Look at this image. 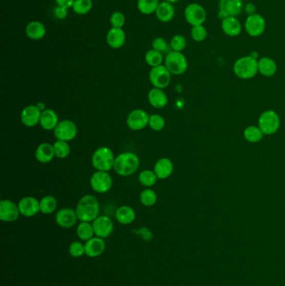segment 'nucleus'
<instances>
[{
    "mask_svg": "<svg viewBox=\"0 0 285 286\" xmlns=\"http://www.w3.org/2000/svg\"><path fill=\"white\" fill-rule=\"evenodd\" d=\"M54 16L58 20H65L67 14H68V12H67V9H66V8L62 7V6H57L54 9Z\"/></svg>",
    "mask_w": 285,
    "mask_h": 286,
    "instance_id": "obj_46",
    "label": "nucleus"
},
{
    "mask_svg": "<svg viewBox=\"0 0 285 286\" xmlns=\"http://www.w3.org/2000/svg\"><path fill=\"white\" fill-rule=\"evenodd\" d=\"M148 102L154 108L161 109L168 103V96L162 89L153 88L148 93Z\"/></svg>",
    "mask_w": 285,
    "mask_h": 286,
    "instance_id": "obj_25",
    "label": "nucleus"
},
{
    "mask_svg": "<svg viewBox=\"0 0 285 286\" xmlns=\"http://www.w3.org/2000/svg\"><path fill=\"white\" fill-rule=\"evenodd\" d=\"M165 65L171 74L181 75L187 71L188 68V60L181 52L169 51L164 60Z\"/></svg>",
    "mask_w": 285,
    "mask_h": 286,
    "instance_id": "obj_6",
    "label": "nucleus"
},
{
    "mask_svg": "<svg viewBox=\"0 0 285 286\" xmlns=\"http://www.w3.org/2000/svg\"><path fill=\"white\" fill-rule=\"evenodd\" d=\"M69 253L74 258H79L86 255L85 244L79 241H74L69 246Z\"/></svg>",
    "mask_w": 285,
    "mask_h": 286,
    "instance_id": "obj_42",
    "label": "nucleus"
},
{
    "mask_svg": "<svg viewBox=\"0 0 285 286\" xmlns=\"http://www.w3.org/2000/svg\"><path fill=\"white\" fill-rule=\"evenodd\" d=\"M77 132V126L70 120H63L59 122L54 130V137L57 140L67 142L75 139Z\"/></svg>",
    "mask_w": 285,
    "mask_h": 286,
    "instance_id": "obj_11",
    "label": "nucleus"
},
{
    "mask_svg": "<svg viewBox=\"0 0 285 286\" xmlns=\"http://www.w3.org/2000/svg\"><path fill=\"white\" fill-rule=\"evenodd\" d=\"M175 8L171 3L163 2L160 3L156 9V16L159 21L162 23H168L172 21L175 16Z\"/></svg>",
    "mask_w": 285,
    "mask_h": 286,
    "instance_id": "obj_27",
    "label": "nucleus"
},
{
    "mask_svg": "<svg viewBox=\"0 0 285 286\" xmlns=\"http://www.w3.org/2000/svg\"><path fill=\"white\" fill-rule=\"evenodd\" d=\"M140 203L146 207L154 206L157 201L156 192L151 188L143 190L140 194Z\"/></svg>",
    "mask_w": 285,
    "mask_h": 286,
    "instance_id": "obj_35",
    "label": "nucleus"
},
{
    "mask_svg": "<svg viewBox=\"0 0 285 286\" xmlns=\"http://www.w3.org/2000/svg\"><path fill=\"white\" fill-rule=\"evenodd\" d=\"M53 146H54V154H55L56 158H59V159H64V158H66L70 155V147L68 142L57 140Z\"/></svg>",
    "mask_w": 285,
    "mask_h": 286,
    "instance_id": "obj_37",
    "label": "nucleus"
},
{
    "mask_svg": "<svg viewBox=\"0 0 285 286\" xmlns=\"http://www.w3.org/2000/svg\"><path fill=\"white\" fill-rule=\"evenodd\" d=\"M281 120L278 113L274 110H264L258 120V126L264 136L274 135L279 130Z\"/></svg>",
    "mask_w": 285,
    "mask_h": 286,
    "instance_id": "obj_5",
    "label": "nucleus"
},
{
    "mask_svg": "<svg viewBox=\"0 0 285 286\" xmlns=\"http://www.w3.org/2000/svg\"><path fill=\"white\" fill-rule=\"evenodd\" d=\"M152 48H153V50H156V51L164 53L168 50V45L164 39L158 37V38L155 39L152 42Z\"/></svg>",
    "mask_w": 285,
    "mask_h": 286,
    "instance_id": "obj_44",
    "label": "nucleus"
},
{
    "mask_svg": "<svg viewBox=\"0 0 285 286\" xmlns=\"http://www.w3.org/2000/svg\"><path fill=\"white\" fill-rule=\"evenodd\" d=\"M172 79V74L165 66L152 67L150 70L149 80L154 88L165 89L169 86Z\"/></svg>",
    "mask_w": 285,
    "mask_h": 286,
    "instance_id": "obj_10",
    "label": "nucleus"
},
{
    "mask_svg": "<svg viewBox=\"0 0 285 286\" xmlns=\"http://www.w3.org/2000/svg\"><path fill=\"white\" fill-rule=\"evenodd\" d=\"M126 33L120 28H111L107 34V42L110 47L118 50L126 43Z\"/></svg>",
    "mask_w": 285,
    "mask_h": 286,
    "instance_id": "obj_21",
    "label": "nucleus"
},
{
    "mask_svg": "<svg viewBox=\"0 0 285 286\" xmlns=\"http://www.w3.org/2000/svg\"><path fill=\"white\" fill-rule=\"evenodd\" d=\"M140 167L138 156L133 152H123L116 157L114 170L120 176L128 177L135 174Z\"/></svg>",
    "mask_w": 285,
    "mask_h": 286,
    "instance_id": "obj_2",
    "label": "nucleus"
},
{
    "mask_svg": "<svg viewBox=\"0 0 285 286\" xmlns=\"http://www.w3.org/2000/svg\"><path fill=\"white\" fill-rule=\"evenodd\" d=\"M133 233H135L136 235H138L141 239H144L145 241H150L152 240L153 238L152 231L146 227H140L138 230H133Z\"/></svg>",
    "mask_w": 285,
    "mask_h": 286,
    "instance_id": "obj_45",
    "label": "nucleus"
},
{
    "mask_svg": "<svg viewBox=\"0 0 285 286\" xmlns=\"http://www.w3.org/2000/svg\"><path fill=\"white\" fill-rule=\"evenodd\" d=\"M258 61L250 54L240 57L233 64V73L241 80L253 79L258 73Z\"/></svg>",
    "mask_w": 285,
    "mask_h": 286,
    "instance_id": "obj_3",
    "label": "nucleus"
},
{
    "mask_svg": "<svg viewBox=\"0 0 285 286\" xmlns=\"http://www.w3.org/2000/svg\"><path fill=\"white\" fill-rule=\"evenodd\" d=\"M159 4V0H138L137 9L141 14L149 15L156 13Z\"/></svg>",
    "mask_w": 285,
    "mask_h": 286,
    "instance_id": "obj_32",
    "label": "nucleus"
},
{
    "mask_svg": "<svg viewBox=\"0 0 285 286\" xmlns=\"http://www.w3.org/2000/svg\"><path fill=\"white\" fill-rule=\"evenodd\" d=\"M145 60L147 65L152 67L161 66L163 61L162 53L156 51L153 49L148 50L146 54Z\"/></svg>",
    "mask_w": 285,
    "mask_h": 286,
    "instance_id": "obj_38",
    "label": "nucleus"
},
{
    "mask_svg": "<svg viewBox=\"0 0 285 286\" xmlns=\"http://www.w3.org/2000/svg\"><path fill=\"white\" fill-rule=\"evenodd\" d=\"M242 0H219L217 17L221 21L228 17H238L243 12Z\"/></svg>",
    "mask_w": 285,
    "mask_h": 286,
    "instance_id": "obj_7",
    "label": "nucleus"
},
{
    "mask_svg": "<svg viewBox=\"0 0 285 286\" xmlns=\"http://www.w3.org/2000/svg\"><path fill=\"white\" fill-rule=\"evenodd\" d=\"M59 117L52 109H46L41 113V127L46 131H52L59 124Z\"/></svg>",
    "mask_w": 285,
    "mask_h": 286,
    "instance_id": "obj_24",
    "label": "nucleus"
},
{
    "mask_svg": "<svg viewBox=\"0 0 285 286\" xmlns=\"http://www.w3.org/2000/svg\"><path fill=\"white\" fill-rule=\"evenodd\" d=\"M116 157L111 148L100 147L95 150L91 158L93 167L97 171H109L114 167Z\"/></svg>",
    "mask_w": 285,
    "mask_h": 286,
    "instance_id": "obj_4",
    "label": "nucleus"
},
{
    "mask_svg": "<svg viewBox=\"0 0 285 286\" xmlns=\"http://www.w3.org/2000/svg\"><path fill=\"white\" fill-rule=\"evenodd\" d=\"M19 209L18 204L9 199L0 201V219L3 222L12 223L17 220L19 217Z\"/></svg>",
    "mask_w": 285,
    "mask_h": 286,
    "instance_id": "obj_14",
    "label": "nucleus"
},
{
    "mask_svg": "<svg viewBox=\"0 0 285 286\" xmlns=\"http://www.w3.org/2000/svg\"><path fill=\"white\" fill-rule=\"evenodd\" d=\"M173 171H174V165L169 158H161L155 164V174L158 179H161V180H165L171 177Z\"/></svg>",
    "mask_w": 285,
    "mask_h": 286,
    "instance_id": "obj_22",
    "label": "nucleus"
},
{
    "mask_svg": "<svg viewBox=\"0 0 285 286\" xmlns=\"http://www.w3.org/2000/svg\"><path fill=\"white\" fill-rule=\"evenodd\" d=\"M36 106H38V108H39L41 111L46 110V106H45V104H44L43 102H39Z\"/></svg>",
    "mask_w": 285,
    "mask_h": 286,
    "instance_id": "obj_49",
    "label": "nucleus"
},
{
    "mask_svg": "<svg viewBox=\"0 0 285 286\" xmlns=\"http://www.w3.org/2000/svg\"><path fill=\"white\" fill-rule=\"evenodd\" d=\"M221 29L225 35L234 38L242 33V25L238 17H228L221 21Z\"/></svg>",
    "mask_w": 285,
    "mask_h": 286,
    "instance_id": "obj_19",
    "label": "nucleus"
},
{
    "mask_svg": "<svg viewBox=\"0 0 285 286\" xmlns=\"http://www.w3.org/2000/svg\"><path fill=\"white\" fill-rule=\"evenodd\" d=\"M25 34L33 41H39L46 36V26L39 21H32L26 26Z\"/></svg>",
    "mask_w": 285,
    "mask_h": 286,
    "instance_id": "obj_28",
    "label": "nucleus"
},
{
    "mask_svg": "<svg viewBox=\"0 0 285 286\" xmlns=\"http://www.w3.org/2000/svg\"><path fill=\"white\" fill-rule=\"evenodd\" d=\"M91 186L98 194H105L112 187V178L108 171H96L91 176Z\"/></svg>",
    "mask_w": 285,
    "mask_h": 286,
    "instance_id": "obj_12",
    "label": "nucleus"
},
{
    "mask_svg": "<svg viewBox=\"0 0 285 286\" xmlns=\"http://www.w3.org/2000/svg\"><path fill=\"white\" fill-rule=\"evenodd\" d=\"M21 215L25 217H34L40 212L39 201L34 197H25L18 203Z\"/></svg>",
    "mask_w": 285,
    "mask_h": 286,
    "instance_id": "obj_17",
    "label": "nucleus"
},
{
    "mask_svg": "<svg viewBox=\"0 0 285 286\" xmlns=\"http://www.w3.org/2000/svg\"><path fill=\"white\" fill-rule=\"evenodd\" d=\"M258 73L262 77H272L278 71V65L276 61L271 57L263 56L258 61Z\"/></svg>",
    "mask_w": 285,
    "mask_h": 286,
    "instance_id": "obj_23",
    "label": "nucleus"
},
{
    "mask_svg": "<svg viewBox=\"0 0 285 286\" xmlns=\"http://www.w3.org/2000/svg\"><path fill=\"white\" fill-rule=\"evenodd\" d=\"M116 219L123 225H128L136 219V212L130 206H120L116 211Z\"/></svg>",
    "mask_w": 285,
    "mask_h": 286,
    "instance_id": "obj_29",
    "label": "nucleus"
},
{
    "mask_svg": "<svg viewBox=\"0 0 285 286\" xmlns=\"http://www.w3.org/2000/svg\"><path fill=\"white\" fill-rule=\"evenodd\" d=\"M93 228L95 235L101 239H106L112 234L114 230V223L109 217L98 216L92 222Z\"/></svg>",
    "mask_w": 285,
    "mask_h": 286,
    "instance_id": "obj_15",
    "label": "nucleus"
},
{
    "mask_svg": "<svg viewBox=\"0 0 285 286\" xmlns=\"http://www.w3.org/2000/svg\"><path fill=\"white\" fill-rule=\"evenodd\" d=\"M166 2L171 3V4H175V3H177L180 1V0H164Z\"/></svg>",
    "mask_w": 285,
    "mask_h": 286,
    "instance_id": "obj_50",
    "label": "nucleus"
},
{
    "mask_svg": "<svg viewBox=\"0 0 285 286\" xmlns=\"http://www.w3.org/2000/svg\"><path fill=\"white\" fill-rule=\"evenodd\" d=\"M138 180L140 184L144 187H150L154 186L158 180L154 171L152 170H144L140 173L138 177Z\"/></svg>",
    "mask_w": 285,
    "mask_h": 286,
    "instance_id": "obj_34",
    "label": "nucleus"
},
{
    "mask_svg": "<svg viewBox=\"0 0 285 286\" xmlns=\"http://www.w3.org/2000/svg\"><path fill=\"white\" fill-rule=\"evenodd\" d=\"M165 119L159 114L150 116L149 126L155 131H161L165 127Z\"/></svg>",
    "mask_w": 285,
    "mask_h": 286,
    "instance_id": "obj_41",
    "label": "nucleus"
},
{
    "mask_svg": "<svg viewBox=\"0 0 285 286\" xmlns=\"http://www.w3.org/2000/svg\"><path fill=\"white\" fill-rule=\"evenodd\" d=\"M207 17L208 14L206 9L197 3L189 4L184 10V18L192 27L196 25H203L206 22Z\"/></svg>",
    "mask_w": 285,
    "mask_h": 286,
    "instance_id": "obj_8",
    "label": "nucleus"
},
{
    "mask_svg": "<svg viewBox=\"0 0 285 286\" xmlns=\"http://www.w3.org/2000/svg\"><path fill=\"white\" fill-rule=\"evenodd\" d=\"M170 47L173 51L182 52L187 47V40L181 34L174 35L170 42Z\"/></svg>",
    "mask_w": 285,
    "mask_h": 286,
    "instance_id": "obj_40",
    "label": "nucleus"
},
{
    "mask_svg": "<svg viewBox=\"0 0 285 286\" xmlns=\"http://www.w3.org/2000/svg\"><path fill=\"white\" fill-rule=\"evenodd\" d=\"M110 22H111L112 27L123 29L125 23H126V17H125L124 14L121 13V12H115V13L111 14Z\"/></svg>",
    "mask_w": 285,
    "mask_h": 286,
    "instance_id": "obj_43",
    "label": "nucleus"
},
{
    "mask_svg": "<svg viewBox=\"0 0 285 286\" xmlns=\"http://www.w3.org/2000/svg\"><path fill=\"white\" fill-rule=\"evenodd\" d=\"M266 30V20L262 14H252L247 16L245 22V30L249 36L258 38L264 34Z\"/></svg>",
    "mask_w": 285,
    "mask_h": 286,
    "instance_id": "obj_9",
    "label": "nucleus"
},
{
    "mask_svg": "<svg viewBox=\"0 0 285 286\" xmlns=\"http://www.w3.org/2000/svg\"><path fill=\"white\" fill-rule=\"evenodd\" d=\"M191 37L195 42L201 43L208 37V30L203 25L193 26L191 29Z\"/></svg>",
    "mask_w": 285,
    "mask_h": 286,
    "instance_id": "obj_39",
    "label": "nucleus"
},
{
    "mask_svg": "<svg viewBox=\"0 0 285 286\" xmlns=\"http://www.w3.org/2000/svg\"><path fill=\"white\" fill-rule=\"evenodd\" d=\"M41 111L38 106L30 105L22 110L21 114V122L27 127H34L39 124Z\"/></svg>",
    "mask_w": 285,
    "mask_h": 286,
    "instance_id": "obj_18",
    "label": "nucleus"
},
{
    "mask_svg": "<svg viewBox=\"0 0 285 286\" xmlns=\"http://www.w3.org/2000/svg\"><path fill=\"white\" fill-rule=\"evenodd\" d=\"M243 11L247 15H252V14H257V7L254 3H247L243 7Z\"/></svg>",
    "mask_w": 285,
    "mask_h": 286,
    "instance_id": "obj_47",
    "label": "nucleus"
},
{
    "mask_svg": "<svg viewBox=\"0 0 285 286\" xmlns=\"http://www.w3.org/2000/svg\"><path fill=\"white\" fill-rule=\"evenodd\" d=\"M76 234L78 238L84 241L91 239L95 235L92 223L90 222H80L76 230Z\"/></svg>",
    "mask_w": 285,
    "mask_h": 286,
    "instance_id": "obj_31",
    "label": "nucleus"
},
{
    "mask_svg": "<svg viewBox=\"0 0 285 286\" xmlns=\"http://www.w3.org/2000/svg\"><path fill=\"white\" fill-rule=\"evenodd\" d=\"M78 220L80 222H93L100 214V203L94 195L87 194L82 197L75 208Z\"/></svg>",
    "mask_w": 285,
    "mask_h": 286,
    "instance_id": "obj_1",
    "label": "nucleus"
},
{
    "mask_svg": "<svg viewBox=\"0 0 285 286\" xmlns=\"http://www.w3.org/2000/svg\"><path fill=\"white\" fill-rule=\"evenodd\" d=\"M40 212L44 214H51L56 210V198L51 195L44 197L40 201Z\"/></svg>",
    "mask_w": 285,
    "mask_h": 286,
    "instance_id": "obj_33",
    "label": "nucleus"
},
{
    "mask_svg": "<svg viewBox=\"0 0 285 286\" xmlns=\"http://www.w3.org/2000/svg\"><path fill=\"white\" fill-rule=\"evenodd\" d=\"M75 1V0H55L58 6H62V7L66 8L67 9L72 8Z\"/></svg>",
    "mask_w": 285,
    "mask_h": 286,
    "instance_id": "obj_48",
    "label": "nucleus"
},
{
    "mask_svg": "<svg viewBox=\"0 0 285 286\" xmlns=\"http://www.w3.org/2000/svg\"><path fill=\"white\" fill-rule=\"evenodd\" d=\"M243 137L249 143H258L262 141L264 134L262 133L258 126H249L245 129Z\"/></svg>",
    "mask_w": 285,
    "mask_h": 286,
    "instance_id": "obj_30",
    "label": "nucleus"
},
{
    "mask_svg": "<svg viewBox=\"0 0 285 286\" xmlns=\"http://www.w3.org/2000/svg\"><path fill=\"white\" fill-rule=\"evenodd\" d=\"M86 255L91 258L100 256L106 250V242L104 239L99 237H93L85 243Z\"/></svg>",
    "mask_w": 285,
    "mask_h": 286,
    "instance_id": "obj_20",
    "label": "nucleus"
},
{
    "mask_svg": "<svg viewBox=\"0 0 285 286\" xmlns=\"http://www.w3.org/2000/svg\"><path fill=\"white\" fill-rule=\"evenodd\" d=\"M93 7L92 0H75L72 9L75 14L84 15L88 14Z\"/></svg>",
    "mask_w": 285,
    "mask_h": 286,
    "instance_id": "obj_36",
    "label": "nucleus"
},
{
    "mask_svg": "<svg viewBox=\"0 0 285 286\" xmlns=\"http://www.w3.org/2000/svg\"><path fill=\"white\" fill-rule=\"evenodd\" d=\"M150 115L142 109L132 110L127 117V124L132 131H140L149 126Z\"/></svg>",
    "mask_w": 285,
    "mask_h": 286,
    "instance_id": "obj_13",
    "label": "nucleus"
},
{
    "mask_svg": "<svg viewBox=\"0 0 285 286\" xmlns=\"http://www.w3.org/2000/svg\"><path fill=\"white\" fill-rule=\"evenodd\" d=\"M78 217L75 210L70 207H64L59 210L55 215V222L59 227L70 228L77 222Z\"/></svg>",
    "mask_w": 285,
    "mask_h": 286,
    "instance_id": "obj_16",
    "label": "nucleus"
},
{
    "mask_svg": "<svg viewBox=\"0 0 285 286\" xmlns=\"http://www.w3.org/2000/svg\"><path fill=\"white\" fill-rule=\"evenodd\" d=\"M54 146L49 142H44L38 146L35 151V158L40 163H49L54 159Z\"/></svg>",
    "mask_w": 285,
    "mask_h": 286,
    "instance_id": "obj_26",
    "label": "nucleus"
}]
</instances>
